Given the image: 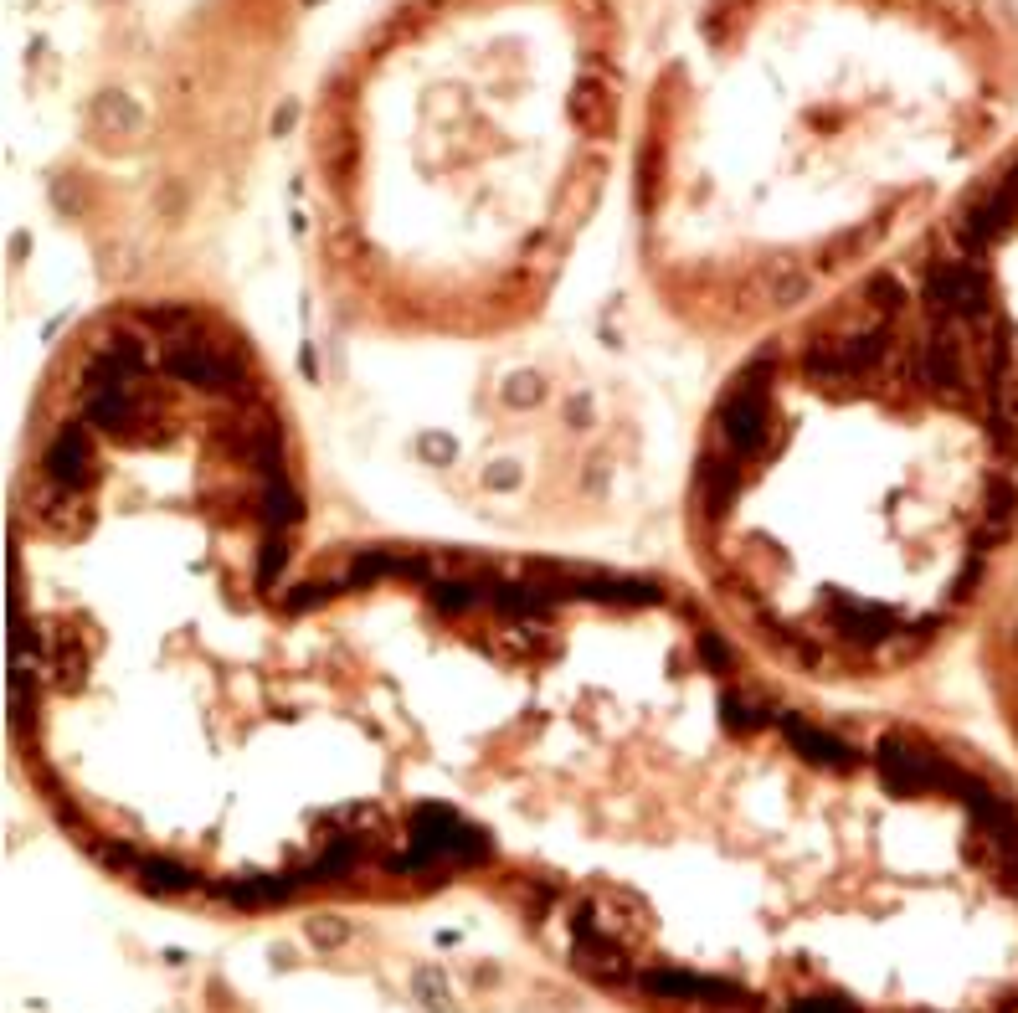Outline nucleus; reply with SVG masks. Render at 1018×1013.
Returning <instances> with one entry per match:
<instances>
[{"mask_svg":"<svg viewBox=\"0 0 1018 1013\" xmlns=\"http://www.w3.org/2000/svg\"><path fill=\"white\" fill-rule=\"evenodd\" d=\"M299 602L391 720L422 880H489L576 978L767 936L782 1013H1018V767L782 674L664 571L453 540L319 546Z\"/></svg>","mask_w":1018,"mask_h":1013,"instance_id":"1","label":"nucleus"},{"mask_svg":"<svg viewBox=\"0 0 1018 1013\" xmlns=\"http://www.w3.org/2000/svg\"><path fill=\"white\" fill-rule=\"evenodd\" d=\"M314 551L299 412L227 304L124 288L52 345L11 479V746L98 870L227 911L427 890L391 720L299 602Z\"/></svg>","mask_w":1018,"mask_h":1013,"instance_id":"2","label":"nucleus"},{"mask_svg":"<svg viewBox=\"0 0 1018 1013\" xmlns=\"http://www.w3.org/2000/svg\"><path fill=\"white\" fill-rule=\"evenodd\" d=\"M695 582L782 674L875 695L983 618L1018 499L895 258L741 345L679 494Z\"/></svg>","mask_w":1018,"mask_h":1013,"instance_id":"3","label":"nucleus"},{"mask_svg":"<svg viewBox=\"0 0 1018 1013\" xmlns=\"http://www.w3.org/2000/svg\"><path fill=\"white\" fill-rule=\"evenodd\" d=\"M1018 31L993 0H725L633 155L648 299L741 350L911 247L1003 150Z\"/></svg>","mask_w":1018,"mask_h":1013,"instance_id":"4","label":"nucleus"},{"mask_svg":"<svg viewBox=\"0 0 1018 1013\" xmlns=\"http://www.w3.org/2000/svg\"><path fill=\"white\" fill-rule=\"evenodd\" d=\"M623 124L592 0H412L324 88L309 268L345 330L494 345L551 309Z\"/></svg>","mask_w":1018,"mask_h":1013,"instance_id":"5","label":"nucleus"},{"mask_svg":"<svg viewBox=\"0 0 1018 1013\" xmlns=\"http://www.w3.org/2000/svg\"><path fill=\"white\" fill-rule=\"evenodd\" d=\"M895 268L983 402L1018 499V139L895 252Z\"/></svg>","mask_w":1018,"mask_h":1013,"instance_id":"6","label":"nucleus"},{"mask_svg":"<svg viewBox=\"0 0 1018 1013\" xmlns=\"http://www.w3.org/2000/svg\"><path fill=\"white\" fill-rule=\"evenodd\" d=\"M983 664H988V690H993L1003 736L1013 746V767H1018V618H998L988 628Z\"/></svg>","mask_w":1018,"mask_h":1013,"instance_id":"7","label":"nucleus"}]
</instances>
